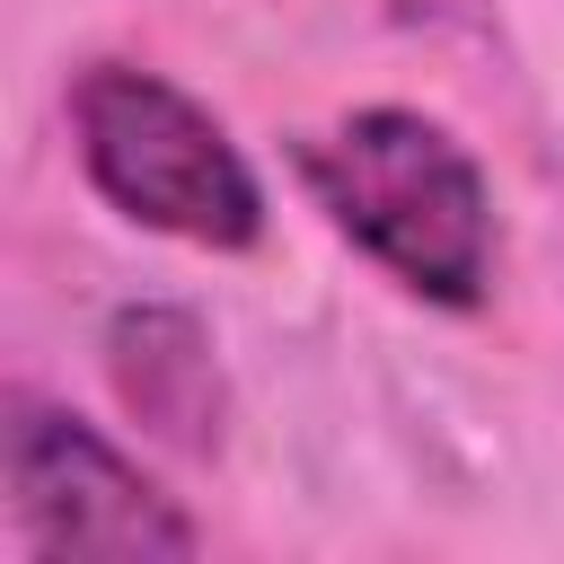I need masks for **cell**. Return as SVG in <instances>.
Here are the masks:
<instances>
[{"mask_svg":"<svg viewBox=\"0 0 564 564\" xmlns=\"http://www.w3.org/2000/svg\"><path fill=\"white\" fill-rule=\"evenodd\" d=\"M300 176H308L317 212L370 264H388L405 291H423L441 308L485 300V282H494V194H485V167L432 115L361 106L300 150Z\"/></svg>","mask_w":564,"mask_h":564,"instance_id":"6da1fadb","label":"cell"},{"mask_svg":"<svg viewBox=\"0 0 564 564\" xmlns=\"http://www.w3.org/2000/svg\"><path fill=\"white\" fill-rule=\"evenodd\" d=\"M70 132H79V167L88 185L141 220L167 229L185 247H256L264 229V185L238 159V141L159 70L132 62H97L70 88Z\"/></svg>","mask_w":564,"mask_h":564,"instance_id":"7a4b0ae2","label":"cell"},{"mask_svg":"<svg viewBox=\"0 0 564 564\" xmlns=\"http://www.w3.org/2000/svg\"><path fill=\"white\" fill-rule=\"evenodd\" d=\"M0 458H9L18 538L35 555H106V564H132V555H194L203 546V529L106 432H88L79 414H62L44 397H9Z\"/></svg>","mask_w":564,"mask_h":564,"instance_id":"3957f363","label":"cell"},{"mask_svg":"<svg viewBox=\"0 0 564 564\" xmlns=\"http://www.w3.org/2000/svg\"><path fill=\"white\" fill-rule=\"evenodd\" d=\"M106 370L123 388V405L185 441V449H212L220 432V370H212V344L185 308H123L115 335H106Z\"/></svg>","mask_w":564,"mask_h":564,"instance_id":"277c9868","label":"cell"}]
</instances>
